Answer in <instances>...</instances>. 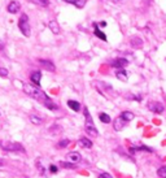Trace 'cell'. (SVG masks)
<instances>
[{
	"label": "cell",
	"instance_id": "7a4b0ae2",
	"mask_svg": "<svg viewBox=\"0 0 166 178\" xmlns=\"http://www.w3.org/2000/svg\"><path fill=\"white\" fill-rule=\"evenodd\" d=\"M18 29L21 30L25 37H30V33H31V27H30V22H29V17L26 13H22L18 20Z\"/></svg>",
	"mask_w": 166,
	"mask_h": 178
},
{
	"label": "cell",
	"instance_id": "f1b7e54d",
	"mask_svg": "<svg viewBox=\"0 0 166 178\" xmlns=\"http://www.w3.org/2000/svg\"><path fill=\"white\" fill-rule=\"evenodd\" d=\"M62 1H65V3H69V4H77L79 0H62Z\"/></svg>",
	"mask_w": 166,
	"mask_h": 178
},
{
	"label": "cell",
	"instance_id": "603a6c76",
	"mask_svg": "<svg viewBox=\"0 0 166 178\" xmlns=\"http://www.w3.org/2000/svg\"><path fill=\"white\" fill-rule=\"evenodd\" d=\"M30 121L34 123V125H40V123H42V118L38 117V116H35V115H31L30 116Z\"/></svg>",
	"mask_w": 166,
	"mask_h": 178
},
{
	"label": "cell",
	"instance_id": "277c9868",
	"mask_svg": "<svg viewBox=\"0 0 166 178\" xmlns=\"http://www.w3.org/2000/svg\"><path fill=\"white\" fill-rule=\"evenodd\" d=\"M0 147L5 151H23V147L20 143H12V142H0Z\"/></svg>",
	"mask_w": 166,
	"mask_h": 178
},
{
	"label": "cell",
	"instance_id": "e0dca14e",
	"mask_svg": "<svg viewBox=\"0 0 166 178\" xmlns=\"http://www.w3.org/2000/svg\"><path fill=\"white\" fill-rule=\"evenodd\" d=\"M135 151H147V152H152V148L149 147H145V146H136V147H131L130 148V152L134 153Z\"/></svg>",
	"mask_w": 166,
	"mask_h": 178
},
{
	"label": "cell",
	"instance_id": "44dd1931",
	"mask_svg": "<svg viewBox=\"0 0 166 178\" xmlns=\"http://www.w3.org/2000/svg\"><path fill=\"white\" fill-rule=\"evenodd\" d=\"M60 165H61L62 168H65V169H75V168H77V165H74L73 162H66V161H61Z\"/></svg>",
	"mask_w": 166,
	"mask_h": 178
},
{
	"label": "cell",
	"instance_id": "5bb4252c",
	"mask_svg": "<svg viewBox=\"0 0 166 178\" xmlns=\"http://www.w3.org/2000/svg\"><path fill=\"white\" fill-rule=\"evenodd\" d=\"M78 144H79L80 147H83V148H91V147H92V142L87 138H80L79 140H78Z\"/></svg>",
	"mask_w": 166,
	"mask_h": 178
},
{
	"label": "cell",
	"instance_id": "9c48e42d",
	"mask_svg": "<svg viewBox=\"0 0 166 178\" xmlns=\"http://www.w3.org/2000/svg\"><path fill=\"white\" fill-rule=\"evenodd\" d=\"M39 63H40V65L43 66L46 70H48V72H54L56 70V66H54V64L52 63V61H49V60H39Z\"/></svg>",
	"mask_w": 166,
	"mask_h": 178
},
{
	"label": "cell",
	"instance_id": "484cf974",
	"mask_svg": "<svg viewBox=\"0 0 166 178\" xmlns=\"http://www.w3.org/2000/svg\"><path fill=\"white\" fill-rule=\"evenodd\" d=\"M0 77H3V78L8 77V70L5 68H0Z\"/></svg>",
	"mask_w": 166,
	"mask_h": 178
},
{
	"label": "cell",
	"instance_id": "ac0fdd59",
	"mask_svg": "<svg viewBox=\"0 0 166 178\" xmlns=\"http://www.w3.org/2000/svg\"><path fill=\"white\" fill-rule=\"evenodd\" d=\"M93 29H95V35L97 38H100L101 40H106V35L104 34L103 31H100V30H99V26H97V24H95L93 25Z\"/></svg>",
	"mask_w": 166,
	"mask_h": 178
},
{
	"label": "cell",
	"instance_id": "d4e9b609",
	"mask_svg": "<svg viewBox=\"0 0 166 178\" xmlns=\"http://www.w3.org/2000/svg\"><path fill=\"white\" fill-rule=\"evenodd\" d=\"M34 1H36V3L42 7H48L49 5V0H34Z\"/></svg>",
	"mask_w": 166,
	"mask_h": 178
},
{
	"label": "cell",
	"instance_id": "9a60e30c",
	"mask_svg": "<svg viewBox=\"0 0 166 178\" xmlns=\"http://www.w3.org/2000/svg\"><path fill=\"white\" fill-rule=\"evenodd\" d=\"M116 76H117V78H118L119 81L126 82L127 79H129V77H127V73H126V70H123V69H119V70H117Z\"/></svg>",
	"mask_w": 166,
	"mask_h": 178
},
{
	"label": "cell",
	"instance_id": "4fadbf2b",
	"mask_svg": "<svg viewBox=\"0 0 166 178\" xmlns=\"http://www.w3.org/2000/svg\"><path fill=\"white\" fill-rule=\"evenodd\" d=\"M67 107L70 109H73L74 112H79L80 110V104L78 102H75V100H67Z\"/></svg>",
	"mask_w": 166,
	"mask_h": 178
},
{
	"label": "cell",
	"instance_id": "8fae6325",
	"mask_svg": "<svg viewBox=\"0 0 166 178\" xmlns=\"http://www.w3.org/2000/svg\"><path fill=\"white\" fill-rule=\"evenodd\" d=\"M48 26H49V29H51V31L53 33V34H60V25L57 24L54 20H52V21H49V24H48Z\"/></svg>",
	"mask_w": 166,
	"mask_h": 178
},
{
	"label": "cell",
	"instance_id": "7402d4cb",
	"mask_svg": "<svg viewBox=\"0 0 166 178\" xmlns=\"http://www.w3.org/2000/svg\"><path fill=\"white\" fill-rule=\"evenodd\" d=\"M157 175L160 178H166V165L165 166H161L157 169Z\"/></svg>",
	"mask_w": 166,
	"mask_h": 178
},
{
	"label": "cell",
	"instance_id": "cb8c5ba5",
	"mask_svg": "<svg viewBox=\"0 0 166 178\" xmlns=\"http://www.w3.org/2000/svg\"><path fill=\"white\" fill-rule=\"evenodd\" d=\"M69 143H70L69 139H64V140H60V142H59V147H60V148H65V147L69 146Z\"/></svg>",
	"mask_w": 166,
	"mask_h": 178
},
{
	"label": "cell",
	"instance_id": "3957f363",
	"mask_svg": "<svg viewBox=\"0 0 166 178\" xmlns=\"http://www.w3.org/2000/svg\"><path fill=\"white\" fill-rule=\"evenodd\" d=\"M84 116H86V125H84V130L87 131L90 135H92V136H97L99 135V131H97V129L95 128V125H93V121H92V118H91V116H90V112H88V109L87 108H84Z\"/></svg>",
	"mask_w": 166,
	"mask_h": 178
},
{
	"label": "cell",
	"instance_id": "ba28073f",
	"mask_svg": "<svg viewBox=\"0 0 166 178\" xmlns=\"http://www.w3.org/2000/svg\"><path fill=\"white\" fill-rule=\"evenodd\" d=\"M30 79H31V83H34V86H38L40 85V79H42V73L39 70H35L30 74Z\"/></svg>",
	"mask_w": 166,
	"mask_h": 178
},
{
	"label": "cell",
	"instance_id": "6da1fadb",
	"mask_svg": "<svg viewBox=\"0 0 166 178\" xmlns=\"http://www.w3.org/2000/svg\"><path fill=\"white\" fill-rule=\"evenodd\" d=\"M23 91H25L26 95L31 96L33 99H35V100H38V102L43 103V104L46 105L48 109H53V110L57 109V105L54 104V103L52 102L48 96H47L46 92L42 91L38 86H33V85H30V83H23Z\"/></svg>",
	"mask_w": 166,
	"mask_h": 178
},
{
	"label": "cell",
	"instance_id": "83f0119b",
	"mask_svg": "<svg viewBox=\"0 0 166 178\" xmlns=\"http://www.w3.org/2000/svg\"><path fill=\"white\" fill-rule=\"evenodd\" d=\"M49 172L51 173H57L59 172V168H57L56 165H51V166H49Z\"/></svg>",
	"mask_w": 166,
	"mask_h": 178
},
{
	"label": "cell",
	"instance_id": "8992f818",
	"mask_svg": "<svg viewBox=\"0 0 166 178\" xmlns=\"http://www.w3.org/2000/svg\"><path fill=\"white\" fill-rule=\"evenodd\" d=\"M148 108H149V110H152V112H154V113H162L163 109H165L163 105L158 102H150L149 104H148Z\"/></svg>",
	"mask_w": 166,
	"mask_h": 178
},
{
	"label": "cell",
	"instance_id": "30bf717a",
	"mask_svg": "<svg viewBox=\"0 0 166 178\" xmlns=\"http://www.w3.org/2000/svg\"><path fill=\"white\" fill-rule=\"evenodd\" d=\"M124 123H126V121H124L123 118H121V116H119V117H117L116 120H114V123H113L114 130H116V131L122 130V129L124 128Z\"/></svg>",
	"mask_w": 166,
	"mask_h": 178
},
{
	"label": "cell",
	"instance_id": "2e32d148",
	"mask_svg": "<svg viewBox=\"0 0 166 178\" xmlns=\"http://www.w3.org/2000/svg\"><path fill=\"white\" fill-rule=\"evenodd\" d=\"M134 113L132 112H130V110H124V112H122L121 113V118H123L126 122H129V121H131V120H134Z\"/></svg>",
	"mask_w": 166,
	"mask_h": 178
},
{
	"label": "cell",
	"instance_id": "52a82bcc",
	"mask_svg": "<svg viewBox=\"0 0 166 178\" xmlns=\"http://www.w3.org/2000/svg\"><path fill=\"white\" fill-rule=\"evenodd\" d=\"M127 65H129V61H127L126 59H123V57H118V59H116V60L112 61V66H113V68L123 69L124 66H127Z\"/></svg>",
	"mask_w": 166,
	"mask_h": 178
},
{
	"label": "cell",
	"instance_id": "f546056e",
	"mask_svg": "<svg viewBox=\"0 0 166 178\" xmlns=\"http://www.w3.org/2000/svg\"><path fill=\"white\" fill-rule=\"evenodd\" d=\"M38 168H39V170H40V173H42V174H44V168L42 166V165L39 164V162H38Z\"/></svg>",
	"mask_w": 166,
	"mask_h": 178
},
{
	"label": "cell",
	"instance_id": "7c38bea8",
	"mask_svg": "<svg viewBox=\"0 0 166 178\" xmlns=\"http://www.w3.org/2000/svg\"><path fill=\"white\" fill-rule=\"evenodd\" d=\"M67 157H69L70 162H73V164H75V162L80 161V159H82V156L79 155V152H70L69 155H67Z\"/></svg>",
	"mask_w": 166,
	"mask_h": 178
},
{
	"label": "cell",
	"instance_id": "d6986e66",
	"mask_svg": "<svg viewBox=\"0 0 166 178\" xmlns=\"http://www.w3.org/2000/svg\"><path fill=\"white\" fill-rule=\"evenodd\" d=\"M99 118H100V121L101 122H104V123H109L112 121L110 116L106 115V113H100V115H99Z\"/></svg>",
	"mask_w": 166,
	"mask_h": 178
},
{
	"label": "cell",
	"instance_id": "4dcf8cb0",
	"mask_svg": "<svg viewBox=\"0 0 166 178\" xmlns=\"http://www.w3.org/2000/svg\"><path fill=\"white\" fill-rule=\"evenodd\" d=\"M100 26H101V27H105V26H106V22H105V21H101V22H100Z\"/></svg>",
	"mask_w": 166,
	"mask_h": 178
},
{
	"label": "cell",
	"instance_id": "1f68e13d",
	"mask_svg": "<svg viewBox=\"0 0 166 178\" xmlns=\"http://www.w3.org/2000/svg\"><path fill=\"white\" fill-rule=\"evenodd\" d=\"M3 48H4V43H3V42H1V40H0V51H1V50H3Z\"/></svg>",
	"mask_w": 166,
	"mask_h": 178
},
{
	"label": "cell",
	"instance_id": "4316f807",
	"mask_svg": "<svg viewBox=\"0 0 166 178\" xmlns=\"http://www.w3.org/2000/svg\"><path fill=\"white\" fill-rule=\"evenodd\" d=\"M97 178H113V177H112L109 173H105V172H104V173H100V174L97 175Z\"/></svg>",
	"mask_w": 166,
	"mask_h": 178
},
{
	"label": "cell",
	"instance_id": "5b68a950",
	"mask_svg": "<svg viewBox=\"0 0 166 178\" xmlns=\"http://www.w3.org/2000/svg\"><path fill=\"white\" fill-rule=\"evenodd\" d=\"M20 9H21V4L18 3V1H16V0H12V1L8 4V7H7V11L9 12V13H12V14L18 13V12H20Z\"/></svg>",
	"mask_w": 166,
	"mask_h": 178
},
{
	"label": "cell",
	"instance_id": "d6a6232c",
	"mask_svg": "<svg viewBox=\"0 0 166 178\" xmlns=\"http://www.w3.org/2000/svg\"><path fill=\"white\" fill-rule=\"evenodd\" d=\"M4 164V161H3V160H0V165H3Z\"/></svg>",
	"mask_w": 166,
	"mask_h": 178
},
{
	"label": "cell",
	"instance_id": "ffe728a7",
	"mask_svg": "<svg viewBox=\"0 0 166 178\" xmlns=\"http://www.w3.org/2000/svg\"><path fill=\"white\" fill-rule=\"evenodd\" d=\"M131 44H132V47L139 48V47H142L143 40L140 39V38H132V39H131Z\"/></svg>",
	"mask_w": 166,
	"mask_h": 178
}]
</instances>
